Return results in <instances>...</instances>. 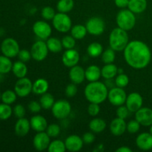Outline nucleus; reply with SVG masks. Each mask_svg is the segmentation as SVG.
I'll return each mask as SVG.
<instances>
[{
    "instance_id": "f257e3e1",
    "label": "nucleus",
    "mask_w": 152,
    "mask_h": 152,
    "mask_svg": "<svg viewBox=\"0 0 152 152\" xmlns=\"http://www.w3.org/2000/svg\"><path fill=\"white\" fill-rule=\"evenodd\" d=\"M126 63L134 69L146 68L151 60V51L148 45L140 40L129 42L124 49Z\"/></svg>"
},
{
    "instance_id": "f03ea898",
    "label": "nucleus",
    "mask_w": 152,
    "mask_h": 152,
    "mask_svg": "<svg viewBox=\"0 0 152 152\" xmlns=\"http://www.w3.org/2000/svg\"><path fill=\"white\" fill-rule=\"evenodd\" d=\"M85 96L89 102L101 104L108 99L107 86L99 81L90 82L85 88Z\"/></svg>"
},
{
    "instance_id": "7ed1b4c3",
    "label": "nucleus",
    "mask_w": 152,
    "mask_h": 152,
    "mask_svg": "<svg viewBox=\"0 0 152 152\" xmlns=\"http://www.w3.org/2000/svg\"><path fill=\"white\" fill-rule=\"evenodd\" d=\"M109 46L115 51H123L129 42V37L127 31L120 28H116L110 33L108 38Z\"/></svg>"
},
{
    "instance_id": "20e7f679",
    "label": "nucleus",
    "mask_w": 152,
    "mask_h": 152,
    "mask_svg": "<svg viewBox=\"0 0 152 152\" xmlns=\"http://www.w3.org/2000/svg\"><path fill=\"white\" fill-rule=\"evenodd\" d=\"M135 13L131 11L129 8H123L118 12L116 16V22L119 28L126 31H131L136 25Z\"/></svg>"
},
{
    "instance_id": "39448f33",
    "label": "nucleus",
    "mask_w": 152,
    "mask_h": 152,
    "mask_svg": "<svg viewBox=\"0 0 152 152\" xmlns=\"http://www.w3.org/2000/svg\"><path fill=\"white\" fill-rule=\"evenodd\" d=\"M52 24L54 29L60 33L68 32L72 28V21L71 17L67 13L60 12L56 13L52 19Z\"/></svg>"
},
{
    "instance_id": "423d86ee",
    "label": "nucleus",
    "mask_w": 152,
    "mask_h": 152,
    "mask_svg": "<svg viewBox=\"0 0 152 152\" xmlns=\"http://www.w3.org/2000/svg\"><path fill=\"white\" fill-rule=\"evenodd\" d=\"M71 104L65 99H59L56 101L51 108L52 114L58 120H64L67 118L71 114Z\"/></svg>"
},
{
    "instance_id": "0eeeda50",
    "label": "nucleus",
    "mask_w": 152,
    "mask_h": 152,
    "mask_svg": "<svg viewBox=\"0 0 152 152\" xmlns=\"http://www.w3.org/2000/svg\"><path fill=\"white\" fill-rule=\"evenodd\" d=\"M20 48L18 42L13 38H6L1 44V51L3 55L9 58H14L18 56Z\"/></svg>"
},
{
    "instance_id": "6e6552de",
    "label": "nucleus",
    "mask_w": 152,
    "mask_h": 152,
    "mask_svg": "<svg viewBox=\"0 0 152 152\" xmlns=\"http://www.w3.org/2000/svg\"><path fill=\"white\" fill-rule=\"evenodd\" d=\"M31 53L32 59L37 62L45 60L48 55L49 50L47 44L44 40H38L32 45L31 48Z\"/></svg>"
},
{
    "instance_id": "1a4fd4ad",
    "label": "nucleus",
    "mask_w": 152,
    "mask_h": 152,
    "mask_svg": "<svg viewBox=\"0 0 152 152\" xmlns=\"http://www.w3.org/2000/svg\"><path fill=\"white\" fill-rule=\"evenodd\" d=\"M88 33L93 36H99L102 34L105 29V23L100 17L94 16L87 21L86 25Z\"/></svg>"
},
{
    "instance_id": "9d476101",
    "label": "nucleus",
    "mask_w": 152,
    "mask_h": 152,
    "mask_svg": "<svg viewBox=\"0 0 152 152\" xmlns=\"http://www.w3.org/2000/svg\"><path fill=\"white\" fill-rule=\"evenodd\" d=\"M127 94L124 91V88L120 87L112 88L110 91H108V99L110 103L114 106H120L126 103Z\"/></svg>"
},
{
    "instance_id": "9b49d317",
    "label": "nucleus",
    "mask_w": 152,
    "mask_h": 152,
    "mask_svg": "<svg viewBox=\"0 0 152 152\" xmlns=\"http://www.w3.org/2000/svg\"><path fill=\"white\" fill-rule=\"evenodd\" d=\"M14 91L19 97H26L33 91V83L26 77L19 78L15 83Z\"/></svg>"
},
{
    "instance_id": "f8f14e48",
    "label": "nucleus",
    "mask_w": 152,
    "mask_h": 152,
    "mask_svg": "<svg viewBox=\"0 0 152 152\" xmlns=\"http://www.w3.org/2000/svg\"><path fill=\"white\" fill-rule=\"evenodd\" d=\"M33 32L42 40L48 39L52 34V28L45 21H37L33 25Z\"/></svg>"
},
{
    "instance_id": "ddd939ff",
    "label": "nucleus",
    "mask_w": 152,
    "mask_h": 152,
    "mask_svg": "<svg viewBox=\"0 0 152 152\" xmlns=\"http://www.w3.org/2000/svg\"><path fill=\"white\" fill-rule=\"evenodd\" d=\"M125 104L130 112L135 113L142 107L143 99L139 93L132 92L127 96Z\"/></svg>"
},
{
    "instance_id": "4468645a",
    "label": "nucleus",
    "mask_w": 152,
    "mask_h": 152,
    "mask_svg": "<svg viewBox=\"0 0 152 152\" xmlns=\"http://www.w3.org/2000/svg\"><path fill=\"white\" fill-rule=\"evenodd\" d=\"M50 142V137L45 132H37L33 139V145L37 151H43L48 149Z\"/></svg>"
},
{
    "instance_id": "2eb2a0df",
    "label": "nucleus",
    "mask_w": 152,
    "mask_h": 152,
    "mask_svg": "<svg viewBox=\"0 0 152 152\" xmlns=\"http://www.w3.org/2000/svg\"><path fill=\"white\" fill-rule=\"evenodd\" d=\"M135 120L140 124L145 127H149L152 125V109L148 107H142L135 112Z\"/></svg>"
},
{
    "instance_id": "dca6fc26",
    "label": "nucleus",
    "mask_w": 152,
    "mask_h": 152,
    "mask_svg": "<svg viewBox=\"0 0 152 152\" xmlns=\"http://www.w3.org/2000/svg\"><path fill=\"white\" fill-rule=\"evenodd\" d=\"M80 59V53L75 49H68L63 53L62 56V63L65 66L71 68L79 63Z\"/></svg>"
},
{
    "instance_id": "f3484780",
    "label": "nucleus",
    "mask_w": 152,
    "mask_h": 152,
    "mask_svg": "<svg viewBox=\"0 0 152 152\" xmlns=\"http://www.w3.org/2000/svg\"><path fill=\"white\" fill-rule=\"evenodd\" d=\"M66 150L71 152L79 151L83 148L84 142L83 138L76 134H72L68 136L65 140Z\"/></svg>"
},
{
    "instance_id": "a211bd4d",
    "label": "nucleus",
    "mask_w": 152,
    "mask_h": 152,
    "mask_svg": "<svg viewBox=\"0 0 152 152\" xmlns=\"http://www.w3.org/2000/svg\"><path fill=\"white\" fill-rule=\"evenodd\" d=\"M126 129H127V123H126L125 120L119 118L117 117V118L114 119L110 123V132L114 136H122L127 131Z\"/></svg>"
},
{
    "instance_id": "6ab92c4d",
    "label": "nucleus",
    "mask_w": 152,
    "mask_h": 152,
    "mask_svg": "<svg viewBox=\"0 0 152 152\" xmlns=\"http://www.w3.org/2000/svg\"><path fill=\"white\" fill-rule=\"evenodd\" d=\"M136 145L138 148L142 151L152 149V134L149 132H143L137 137Z\"/></svg>"
},
{
    "instance_id": "aec40b11",
    "label": "nucleus",
    "mask_w": 152,
    "mask_h": 152,
    "mask_svg": "<svg viewBox=\"0 0 152 152\" xmlns=\"http://www.w3.org/2000/svg\"><path fill=\"white\" fill-rule=\"evenodd\" d=\"M69 78L74 84H81L86 79V70L78 65L71 67L69 71Z\"/></svg>"
},
{
    "instance_id": "412c9836",
    "label": "nucleus",
    "mask_w": 152,
    "mask_h": 152,
    "mask_svg": "<svg viewBox=\"0 0 152 152\" xmlns=\"http://www.w3.org/2000/svg\"><path fill=\"white\" fill-rule=\"evenodd\" d=\"M31 123L28 119L22 117V118L18 119L14 126L15 134L18 137H25L31 130Z\"/></svg>"
},
{
    "instance_id": "4be33fe9",
    "label": "nucleus",
    "mask_w": 152,
    "mask_h": 152,
    "mask_svg": "<svg viewBox=\"0 0 152 152\" xmlns=\"http://www.w3.org/2000/svg\"><path fill=\"white\" fill-rule=\"evenodd\" d=\"M31 129L37 132H45L48 128V121L45 117L42 115H35L30 120Z\"/></svg>"
},
{
    "instance_id": "5701e85b",
    "label": "nucleus",
    "mask_w": 152,
    "mask_h": 152,
    "mask_svg": "<svg viewBox=\"0 0 152 152\" xmlns=\"http://www.w3.org/2000/svg\"><path fill=\"white\" fill-rule=\"evenodd\" d=\"M147 6V0H129L128 8L135 14H139L146 10Z\"/></svg>"
},
{
    "instance_id": "b1692460",
    "label": "nucleus",
    "mask_w": 152,
    "mask_h": 152,
    "mask_svg": "<svg viewBox=\"0 0 152 152\" xmlns=\"http://www.w3.org/2000/svg\"><path fill=\"white\" fill-rule=\"evenodd\" d=\"M101 74L105 80H112L118 74V68L113 63L105 64V65L101 68Z\"/></svg>"
},
{
    "instance_id": "393cba45",
    "label": "nucleus",
    "mask_w": 152,
    "mask_h": 152,
    "mask_svg": "<svg viewBox=\"0 0 152 152\" xmlns=\"http://www.w3.org/2000/svg\"><path fill=\"white\" fill-rule=\"evenodd\" d=\"M101 77V69L97 65H91L86 69V79L89 83L99 81Z\"/></svg>"
},
{
    "instance_id": "a878e982",
    "label": "nucleus",
    "mask_w": 152,
    "mask_h": 152,
    "mask_svg": "<svg viewBox=\"0 0 152 152\" xmlns=\"http://www.w3.org/2000/svg\"><path fill=\"white\" fill-rule=\"evenodd\" d=\"M49 88V83L45 79L39 78L33 83V92L35 94L42 95L48 92Z\"/></svg>"
},
{
    "instance_id": "bb28decb",
    "label": "nucleus",
    "mask_w": 152,
    "mask_h": 152,
    "mask_svg": "<svg viewBox=\"0 0 152 152\" xmlns=\"http://www.w3.org/2000/svg\"><path fill=\"white\" fill-rule=\"evenodd\" d=\"M12 71L15 77H17L18 79L23 78L26 77L28 74V67H27L25 62H22V61H16L13 64L12 67Z\"/></svg>"
},
{
    "instance_id": "cd10ccee",
    "label": "nucleus",
    "mask_w": 152,
    "mask_h": 152,
    "mask_svg": "<svg viewBox=\"0 0 152 152\" xmlns=\"http://www.w3.org/2000/svg\"><path fill=\"white\" fill-rule=\"evenodd\" d=\"M89 129L94 134L101 133L106 129V123L103 119L95 117L89 123Z\"/></svg>"
},
{
    "instance_id": "c85d7f7f",
    "label": "nucleus",
    "mask_w": 152,
    "mask_h": 152,
    "mask_svg": "<svg viewBox=\"0 0 152 152\" xmlns=\"http://www.w3.org/2000/svg\"><path fill=\"white\" fill-rule=\"evenodd\" d=\"M49 51L52 53H59L62 51L63 46L62 44V40H59L56 37H49L46 42Z\"/></svg>"
},
{
    "instance_id": "c756f323",
    "label": "nucleus",
    "mask_w": 152,
    "mask_h": 152,
    "mask_svg": "<svg viewBox=\"0 0 152 152\" xmlns=\"http://www.w3.org/2000/svg\"><path fill=\"white\" fill-rule=\"evenodd\" d=\"M87 34V28L85 25H76L73 26L71 29V35L77 40L83 39L86 37Z\"/></svg>"
},
{
    "instance_id": "7c9ffc66",
    "label": "nucleus",
    "mask_w": 152,
    "mask_h": 152,
    "mask_svg": "<svg viewBox=\"0 0 152 152\" xmlns=\"http://www.w3.org/2000/svg\"><path fill=\"white\" fill-rule=\"evenodd\" d=\"M88 54L93 58L99 57L103 52V47L99 42H92L87 48Z\"/></svg>"
},
{
    "instance_id": "2f4dec72",
    "label": "nucleus",
    "mask_w": 152,
    "mask_h": 152,
    "mask_svg": "<svg viewBox=\"0 0 152 152\" xmlns=\"http://www.w3.org/2000/svg\"><path fill=\"white\" fill-rule=\"evenodd\" d=\"M39 102L40 104H41V106L43 109H51V108L53 107V104H54L55 102L54 97H53V96L51 94L46 92V93L41 95Z\"/></svg>"
},
{
    "instance_id": "473e14b6",
    "label": "nucleus",
    "mask_w": 152,
    "mask_h": 152,
    "mask_svg": "<svg viewBox=\"0 0 152 152\" xmlns=\"http://www.w3.org/2000/svg\"><path fill=\"white\" fill-rule=\"evenodd\" d=\"M74 7V0H59L56 4V9L60 13H69L73 10Z\"/></svg>"
},
{
    "instance_id": "72a5a7b5",
    "label": "nucleus",
    "mask_w": 152,
    "mask_h": 152,
    "mask_svg": "<svg viewBox=\"0 0 152 152\" xmlns=\"http://www.w3.org/2000/svg\"><path fill=\"white\" fill-rule=\"evenodd\" d=\"M13 62L10 60V58L0 55V74H6L12 71Z\"/></svg>"
},
{
    "instance_id": "f704fd0d",
    "label": "nucleus",
    "mask_w": 152,
    "mask_h": 152,
    "mask_svg": "<svg viewBox=\"0 0 152 152\" xmlns=\"http://www.w3.org/2000/svg\"><path fill=\"white\" fill-rule=\"evenodd\" d=\"M16 98H17V94L15 91L7 90L1 94V100L3 103L11 105L16 102Z\"/></svg>"
},
{
    "instance_id": "c9c22d12",
    "label": "nucleus",
    "mask_w": 152,
    "mask_h": 152,
    "mask_svg": "<svg viewBox=\"0 0 152 152\" xmlns=\"http://www.w3.org/2000/svg\"><path fill=\"white\" fill-rule=\"evenodd\" d=\"M48 151L49 152H64L66 151L65 142L60 140H55L50 142Z\"/></svg>"
},
{
    "instance_id": "e433bc0d",
    "label": "nucleus",
    "mask_w": 152,
    "mask_h": 152,
    "mask_svg": "<svg viewBox=\"0 0 152 152\" xmlns=\"http://www.w3.org/2000/svg\"><path fill=\"white\" fill-rule=\"evenodd\" d=\"M13 114V108L10 105L5 103L0 104V120H8Z\"/></svg>"
},
{
    "instance_id": "4c0bfd02",
    "label": "nucleus",
    "mask_w": 152,
    "mask_h": 152,
    "mask_svg": "<svg viewBox=\"0 0 152 152\" xmlns=\"http://www.w3.org/2000/svg\"><path fill=\"white\" fill-rule=\"evenodd\" d=\"M101 56H102V62L105 64L114 63L116 58L115 50H114L110 48L103 50Z\"/></svg>"
},
{
    "instance_id": "58836bf2",
    "label": "nucleus",
    "mask_w": 152,
    "mask_h": 152,
    "mask_svg": "<svg viewBox=\"0 0 152 152\" xmlns=\"http://www.w3.org/2000/svg\"><path fill=\"white\" fill-rule=\"evenodd\" d=\"M114 83H115L116 86L122 88H126L129 84V77L126 74H124V73L118 74L117 75V77H116Z\"/></svg>"
},
{
    "instance_id": "ea45409f",
    "label": "nucleus",
    "mask_w": 152,
    "mask_h": 152,
    "mask_svg": "<svg viewBox=\"0 0 152 152\" xmlns=\"http://www.w3.org/2000/svg\"><path fill=\"white\" fill-rule=\"evenodd\" d=\"M61 129L60 126L57 124H50L48 126L47 129H46V133L48 134L50 138L57 137L60 134Z\"/></svg>"
},
{
    "instance_id": "a19ab883",
    "label": "nucleus",
    "mask_w": 152,
    "mask_h": 152,
    "mask_svg": "<svg viewBox=\"0 0 152 152\" xmlns=\"http://www.w3.org/2000/svg\"><path fill=\"white\" fill-rule=\"evenodd\" d=\"M41 15L45 20H52L56 15L54 9L50 6H45L42 9Z\"/></svg>"
},
{
    "instance_id": "79ce46f5",
    "label": "nucleus",
    "mask_w": 152,
    "mask_h": 152,
    "mask_svg": "<svg viewBox=\"0 0 152 152\" xmlns=\"http://www.w3.org/2000/svg\"><path fill=\"white\" fill-rule=\"evenodd\" d=\"M62 44L64 48L73 49L76 46V39L71 35L65 36L62 39Z\"/></svg>"
},
{
    "instance_id": "37998d69",
    "label": "nucleus",
    "mask_w": 152,
    "mask_h": 152,
    "mask_svg": "<svg viewBox=\"0 0 152 152\" xmlns=\"http://www.w3.org/2000/svg\"><path fill=\"white\" fill-rule=\"evenodd\" d=\"M141 125L137 120H132L127 123V132L130 134H136L140 129Z\"/></svg>"
},
{
    "instance_id": "c03bdc74",
    "label": "nucleus",
    "mask_w": 152,
    "mask_h": 152,
    "mask_svg": "<svg viewBox=\"0 0 152 152\" xmlns=\"http://www.w3.org/2000/svg\"><path fill=\"white\" fill-rule=\"evenodd\" d=\"M87 110L89 115L94 117H96L99 114V112H100V106H99V104L90 102V104L88 106Z\"/></svg>"
},
{
    "instance_id": "a18cd8bd",
    "label": "nucleus",
    "mask_w": 152,
    "mask_h": 152,
    "mask_svg": "<svg viewBox=\"0 0 152 152\" xmlns=\"http://www.w3.org/2000/svg\"><path fill=\"white\" fill-rule=\"evenodd\" d=\"M129 110L128 109V108L126 107V105H120V106L117 107V109L116 111V114H117V117L119 118L123 119V120H126L129 115Z\"/></svg>"
},
{
    "instance_id": "49530a36",
    "label": "nucleus",
    "mask_w": 152,
    "mask_h": 152,
    "mask_svg": "<svg viewBox=\"0 0 152 152\" xmlns=\"http://www.w3.org/2000/svg\"><path fill=\"white\" fill-rule=\"evenodd\" d=\"M13 113L14 114L15 117L16 118H22V117H25V114H26V111H25V108L22 104H17L14 106V108H13Z\"/></svg>"
},
{
    "instance_id": "de8ad7c7",
    "label": "nucleus",
    "mask_w": 152,
    "mask_h": 152,
    "mask_svg": "<svg viewBox=\"0 0 152 152\" xmlns=\"http://www.w3.org/2000/svg\"><path fill=\"white\" fill-rule=\"evenodd\" d=\"M17 56L19 60L23 62H28V61L31 60V59H32L31 51H29L27 49H22V50H19Z\"/></svg>"
},
{
    "instance_id": "09e8293b",
    "label": "nucleus",
    "mask_w": 152,
    "mask_h": 152,
    "mask_svg": "<svg viewBox=\"0 0 152 152\" xmlns=\"http://www.w3.org/2000/svg\"><path fill=\"white\" fill-rule=\"evenodd\" d=\"M77 91H78V89H77V85L72 83H70V84H68V86H66L65 92L66 96H68V97L71 98L74 97V96L77 94Z\"/></svg>"
},
{
    "instance_id": "8fccbe9b",
    "label": "nucleus",
    "mask_w": 152,
    "mask_h": 152,
    "mask_svg": "<svg viewBox=\"0 0 152 152\" xmlns=\"http://www.w3.org/2000/svg\"><path fill=\"white\" fill-rule=\"evenodd\" d=\"M41 104L39 102L37 101H31L28 103V109L31 112L34 113V114H37V113L40 112L42 109Z\"/></svg>"
},
{
    "instance_id": "3c124183",
    "label": "nucleus",
    "mask_w": 152,
    "mask_h": 152,
    "mask_svg": "<svg viewBox=\"0 0 152 152\" xmlns=\"http://www.w3.org/2000/svg\"><path fill=\"white\" fill-rule=\"evenodd\" d=\"M83 140L86 144H91L95 140V135L94 132H86L83 134Z\"/></svg>"
},
{
    "instance_id": "603ef678",
    "label": "nucleus",
    "mask_w": 152,
    "mask_h": 152,
    "mask_svg": "<svg viewBox=\"0 0 152 152\" xmlns=\"http://www.w3.org/2000/svg\"><path fill=\"white\" fill-rule=\"evenodd\" d=\"M129 0H114V4L119 8H126L129 5Z\"/></svg>"
},
{
    "instance_id": "864d4df0",
    "label": "nucleus",
    "mask_w": 152,
    "mask_h": 152,
    "mask_svg": "<svg viewBox=\"0 0 152 152\" xmlns=\"http://www.w3.org/2000/svg\"><path fill=\"white\" fill-rule=\"evenodd\" d=\"M117 152H132V149L128 146H121L116 150Z\"/></svg>"
},
{
    "instance_id": "5fc2aeb1",
    "label": "nucleus",
    "mask_w": 152,
    "mask_h": 152,
    "mask_svg": "<svg viewBox=\"0 0 152 152\" xmlns=\"http://www.w3.org/2000/svg\"><path fill=\"white\" fill-rule=\"evenodd\" d=\"M149 133L152 134V125H151V126H149Z\"/></svg>"
},
{
    "instance_id": "6e6d98bb",
    "label": "nucleus",
    "mask_w": 152,
    "mask_h": 152,
    "mask_svg": "<svg viewBox=\"0 0 152 152\" xmlns=\"http://www.w3.org/2000/svg\"><path fill=\"white\" fill-rule=\"evenodd\" d=\"M1 94H0V100H1Z\"/></svg>"
}]
</instances>
